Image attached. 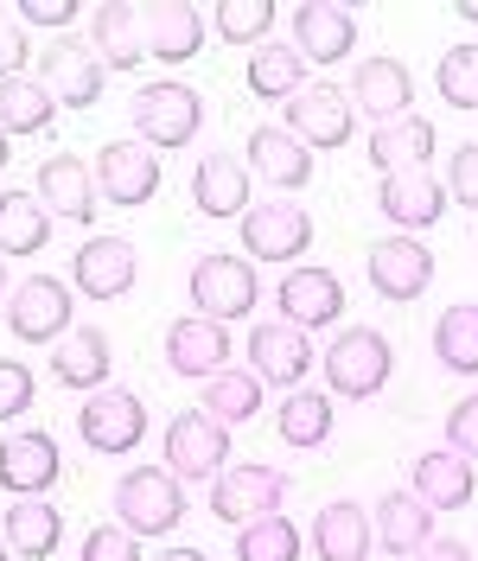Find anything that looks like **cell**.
Masks as SVG:
<instances>
[{
  "label": "cell",
  "mask_w": 478,
  "mask_h": 561,
  "mask_svg": "<svg viewBox=\"0 0 478 561\" xmlns=\"http://www.w3.org/2000/svg\"><path fill=\"white\" fill-rule=\"evenodd\" d=\"M326 389L344 396V402H371L376 389L389 383V370H396V351L389 339L376 332V325H344L339 339L326 345Z\"/></svg>",
  "instance_id": "obj_1"
},
{
  "label": "cell",
  "mask_w": 478,
  "mask_h": 561,
  "mask_svg": "<svg viewBox=\"0 0 478 561\" xmlns=\"http://www.w3.org/2000/svg\"><path fill=\"white\" fill-rule=\"evenodd\" d=\"M115 517L128 536H172L185 524V479H172L167 466H128L115 485Z\"/></svg>",
  "instance_id": "obj_2"
},
{
  "label": "cell",
  "mask_w": 478,
  "mask_h": 561,
  "mask_svg": "<svg viewBox=\"0 0 478 561\" xmlns=\"http://www.w3.org/2000/svg\"><path fill=\"white\" fill-rule=\"evenodd\" d=\"M128 115H135V140H147V147H192L205 135V96L179 77H160V83L135 90Z\"/></svg>",
  "instance_id": "obj_3"
},
{
  "label": "cell",
  "mask_w": 478,
  "mask_h": 561,
  "mask_svg": "<svg viewBox=\"0 0 478 561\" xmlns=\"http://www.w3.org/2000/svg\"><path fill=\"white\" fill-rule=\"evenodd\" d=\"M192 307L217 325H230V319L255 313V300H262V275H255V262H242V255H224V249H210L192 262Z\"/></svg>",
  "instance_id": "obj_4"
},
{
  "label": "cell",
  "mask_w": 478,
  "mask_h": 561,
  "mask_svg": "<svg viewBox=\"0 0 478 561\" xmlns=\"http://www.w3.org/2000/svg\"><path fill=\"white\" fill-rule=\"evenodd\" d=\"M77 434H83V447H90V454H109V459L135 454L140 440H147V402H140L135 389L109 383V389H96V396L83 402Z\"/></svg>",
  "instance_id": "obj_5"
},
{
  "label": "cell",
  "mask_w": 478,
  "mask_h": 561,
  "mask_svg": "<svg viewBox=\"0 0 478 561\" xmlns=\"http://www.w3.org/2000/svg\"><path fill=\"white\" fill-rule=\"evenodd\" d=\"M294 491V479L281 472V466H224L217 479H210V511L224 517V524H255V517H274L281 511V497Z\"/></svg>",
  "instance_id": "obj_6"
},
{
  "label": "cell",
  "mask_w": 478,
  "mask_h": 561,
  "mask_svg": "<svg viewBox=\"0 0 478 561\" xmlns=\"http://www.w3.org/2000/svg\"><path fill=\"white\" fill-rule=\"evenodd\" d=\"M7 332L20 345H58L70 332V287L58 275H26L7 294Z\"/></svg>",
  "instance_id": "obj_7"
},
{
  "label": "cell",
  "mask_w": 478,
  "mask_h": 561,
  "mask_svg": "<svg viewBox=\"0 0 478 561\" xmlns=\"http://www.w3.org/2000/svg\"><path fill=\"white\" fill-rule=\"evenodd\" d=\"M242 249L255 262H300L312 249V217L294 198H262V205L242 210Z\"/></svg>",
  "instance_id": "obj_8"
},
{
  "label": "cell",
  "mask_w": 478,
  "mask_h": 561,
  "mask_svg": "<svg viewBox=\"0 0 478 561\" xmlns=\"http://www.w3.org/2000/svg\"><path fill=\"white\" fill-rule=\"evenodd\" d=\"M230 466V427L205 409L192 415H172L167 427V472L172 479H217Z\"/></svg>",
  "instance_id": "obj_9"
},
{
  "label": "cell",
  "mask_w": 478,
  "mask_h": 561,
  "mask_svg": "<svg viewBox=\"0 0 478 561\" xmlns=\"http://www.w3.org/2000/svg\"><path fill=\"white\" fill-rule=\"evenodd\" d=\"M249 364H255V377L262 389H300L307 383V370L319 364V351H312V332L300 325H287V319H262L255 332H249Z\"/></svg>",
  "instance_id": "obj_10"
},
{
  "label": "cell",
  "mask_w": 478,
  "mask_h": 561,
  "mask_svg": "<svg viewBox=\"0 0 478 561\" xmlns=\"http://www.w3.org/2000/svg\"><path fill=\"white\" fill-rule=\"evenodd\" d=\"M167 370L172 377H192V383H210L230 370V325H217L205 313H185L167 325Z\"/></svg>",
  "instance_id": "obj_11"
},
{
  "label": "cell",
  "mask_w": 478,
  "mask_h": 561,
  "mask_svg": "<svg viewBox=\"0 0 478 561\" xmlns=\"http://www.w3.org/2000/svg\"><path fill=\"white\" fill-rule=\"evenodd\" d=\"M281 128L300 147H344L351 128H357V108H351V96L339 83H307L300 96H287V122Z\"/></svg>",
  "instance_id": "obj_12"
},
{
  "label": "cell",
  "mask_w": 478,
  "mask_h": 561,
  "mask_svg": "<svg viewBox=\"0 0 478 561\" xmlns=\"http://www.w3.org/2000/svg\"><path fill=\"white\" fill-rule=\"evenodd\" d=\"M58 479H65V459H58V440L45 427L0 434V485L13 497H45Z\"/></svg>",
  "instance_id": "obj_13"
},
{
  "label": "cell",
  "mask_w": 478,
  "mask_h": 561,
  "mask_svg": "<svg viewBox=\"0 0 478 561\" xmlns=\"http://www.w3.org/2000/svg\"><path fill=\"white\" fill-rule=\"evenodd\" d=\"M103 58L83 45V38H58L45 58H38V83L52 90L58 108H96L103 103Z\"/></svg>",
  "instance_id": "obj_14"
},
{
  "label": "cell",
  "mask_w": 478,
  "mask_h": 561,
  "mask_svg": "<svg viewBox=\"0 0 478 561\" xmlns=\"http://www.w3.org/2000/svg\"><path fill=\"white\" fill-rule=\"evenodd\" d=\"M344 96H351V108H364L376 128H389V122L414 115V70L402 58H357Z\"/></svg>",
  "instance_id": "obj_15"
},
{
  "label": "cell",
  "mask_w": 478,
  "mask_h": 561,
  "mask_svg": "<svg viewBox=\"0 0 478 561\" xmlns=\"http://www.w3.org/2000/svg\"><path fill=\"white\" fill-rule=\"evenodd\" d=\"M90 173H96V192H103L109 205H122V210L147 205V198L160 192V160H153L147 140H109Z\"/></svg>",
  "instance_id": "obj_16"
},
{
  "label": "cell",
  "mask_w": 478,
  "mask_h": 561,
  "mask_svg": "<svg viewBox=\"0 0 478 561\" xmlns=\"http://www.w3.org/2000/svg\"><path fill=\"white\" fill-rule=\"evenodd\" d=\"M140 275V255L128 237H90V243L70 255V287L83 300H122Z\"/></svg>",
  "instance_id": "obj_17"
},
{
  "label": "cell",
  "mask_w": 478,
  "mask_h": 561,
  "mask_svg": "<svg viewBox=\"0 0 478 561\" xmlns=\"http://www.w3.org/2000/svg\"><path fill=\"white\" fill-rule=\"evenodd\" d=\"M364 275H371V287L383 300L409 307V300H421L434 287V255H428V243H414V237H383L371 249V262H364Z\"/></svg>",
  "instance_id": "obj_18"
},
{
  "label": "cell",
  "mask_w": 478,
  "mask_h": 561,
  "mask_svg": "<svg viewBox=\"0 0 478 561\" xmlns=\"http://www.w3.org/2000/svg\"><path fill=\"white\" fill-rule=\"evenodd\" d=\"M281 319L287 325H300V332H319V325H332L344 313V280L332 268H319V262H294L287 275H281Z\"/></svg>",
  "instance_id": "obj_19"
},
{
  "label": "cell",
  "mask_w": 478,
  "mask_h": 561,
  "mask_svg": "<svg viewBox=\"0 0 478 561\" xmlns=\"http://www.w3.org/2000/svg\"><path fill=\"white\" fill-rule=\"evenodd\" d=\"M242 160H249V173L262 179L274 198H287V192L312 185V147H300V140L287 135V128H274V122H262V128L249 135Z\"/></svg>",
  "instance_id": "obj_20"
},
{
  "label": "cell",
  "mask_w": 478,
  "mask_h": 561,
  "mask_svg": "<svg viewBox=\"0 0 478 561\" xmlns=\"http://www.w3.org/2000/svg\"><path fill=\"white\" fill-rule=\"evenodd\" d=\"M409 491L428 511H466L478 497V466L459 459L453 447H428V454L409 466Z\"/></svg>",
  "instance_id": "obj_21"
},
{
  "label": "cell",
  "mask_w": 478,
  "mask_h": 561,
  "mask_svg": "<svg viewBox=\"0 0 478 561\" xmlns=\"http://www.w3.org/2000/svg\"><path fill=\"white\" fill-rule=\"evenodd\" d=\"M376 210L396 224V237L409 230H434L446 217V185L434 173H389L376 185Z\"/></svg>",
  "instance_id": "obj_22"
},
{
  "label": "cell",
  "mask_w": 478,
  "mask_h": 561,
  "mask_svg": "<svg viewBox=\"0 0 478 561\" xmlns=\"http://www.w3.org/2000/svg\"><path fill=\"white\" fill-rule=\"evenodd\" d=\"M351 45H357V13L351 7H332V0L294 7V51L307 65H339V58H351Z\"/></svg>",
  "instance_id": "obj_23"
},
{
  "label": "cell",
  "mask_w": 478,
  "mask_h": 561,
  "mask_svg": "<svg viewBox=\"0 0 478 561\" xmlns=\"http://www.w3.org/2000/svg\"><path fill=\"white\" fill-rule=\"evenodd\" d=\"M109 370H115V345H109L103 325H70L52 351V377L65 389H83V396L109 389Z\"/></svg>",
  "instance_id": "obj_24"
},
{
  "label": "cell",
  "mask_w": 478,
  "mask_h": 561,
  "mask_svg": "<svg viewBox=\"0 0 478 561\" xmlns=\"http://www.w3.org/2000/svg\"><path fill=\"white\" fill-rule=\"evenodd\" d=\"M38 205L52 210V217H65V224H90L96 205H103V192H96V173L83 167V160H70V153H52L45 167H38Z\"/></svg>",
  "instance_id": "obj_25"
},
{
  "label": "cell",
  "mask_w": 478,
  "mask_h": 561,
  "mask_svg": "<svg viewBox=\"0 0 478 561\" xmlns=\"http://www.w3.org/2000/svg\"><path fill=\"white\" fill-rule=\"evenodd\" d=\"M192 205H198V217H237L249 210V160H237V153H205L198 167H192Z\"/></svg>",
  "instance_id": "obj_26"
},
{
  "label": "cell",
  "mask_w": 478,
  "mask_h": 561,
  "mask_svg": "<svg viewBox=\"0 0 478 561\" xmlns=\"http://www.w3.org/2000/svg\"><path fill=\"white\" fill-rule=\"evenodd\" d=\"M0 542L20 561H52L58 542H65V511L45 504V497H13V504L0 511Z\"/></svg>",
  "instance_id": "obj_27"
},
{
  "label": "cell",
  "mask_w": 478,
  "mask_h": 561,
  "mask_svg": "<svg viewBox=\"0 0 478 561\" xmlns=\"http://www.w3.org/2000/svg\"><path fill=\"white\" fill-rule=\"evenodd\" d=\"M434 122L428 115H402V122H389V128H371V167L383 179L389 173H428V160H434Z\"/></svg>",
  "instance_id": "obj_28"
},
{
  "label": "cell",
  "mask_w": 478,
  "mask_h": 561,
  "mask_svg": "<svg viewBox=\"0 0 478 561\" xmlns=\"http://www.w3.org/2000/svg\"><path fill=\"white\" fill-rule=\"evenodd\" d=\"M376 542V524L364 504H351V497H332L319 517H312V549L319 561H364Z\"/></svg>",
  "instance_id": "obj_29"
},
{
  "label": "cell",
  "mask_w": 478,
  "mask_h": 561,
  "mask_svg": "<svg viewBox=\"0 0 478 561\" xmlns=\"http://www.w3.org/2000/svg\"><path fill=\"white\" fill-rule=\"evenodd\" d=\"M90 51L115 70L147 65V20H140V7H122V0L96 7L90 13Z\"/></svg>",
  "instance_id": "obj_30"
},
{
  "label": "cell",
  "mask_w": 478,
  "mask_h": 561,
  "mask_svg": "<svg viewBox=\"0 0 478 561\" xmlns=\"http://www.w3.org/2000/svg\"><path fill=\"white\" fill-rule=\"evenodd\" d=\"M376 542L402 561L421 556V549L434 542V511H428L414 491H383V497H376Z\"/></svg>",
  "instance_id": "obj_31"
},
{
  "label": "cell",
  "mask_w": 478,
  "mask_h": 561,
  "mask_svg": "<svg viewBox=\"0 0 478 561\" xmlns=\"http://www.w3.org/2000/svg\"><path fill=\"white\" fill-rule=\"evenodd\" d=\"M140 20H147V58H167V65H185V58H198V45H205V13L198 7H140Z\"/></svg>",
  "instance_id": "obj_32"
},
{
  "label": "cell",
  "mask_w": 478,
  "mask_h": 561,
  "mask_svg": "<svg viewBox=\"0 0 478 561\" xmlns=\"http://www.w3.org/2000/svg\"><path fill=\"white\" fill-rule=\"evenodd\" d=\"M274 434L294 447V454H312L332 440V402L326 389H287V402L274 409Z\"/></svg>",
  "instance_id": "obj_33"
},
{
  "label": "cell",
  "mask_w": 478,
  "mask_h": 561,
  "mask_svg": "<svg viewBox=\"0 0 478 561\" xmlns=\"http://www.w3.org/2000/svg\"><path fill=\"white\" fill-rule=\"evenodd\" d=\"M249 90H255L262 103L300 96V90H307V58H300L294 45H281V38L255 45V51H249Z\"/></svg>",
  "instance_id": "obj_34"
},
{
  "label": "cell",
  "mask_w": 478,
  "mask_h": 561,
  "mask_svg": "<svg viewBox=\"0 0 478 561\" xmlns=\"http://www.w3.org/2000/svg\"><path fill=\"white\" fill-rule=\"evenodd\" d=\"M52 243V210L38 192H0V255H38Z\"/></svg>",
  "instance_id": "obj_35"
},
{
  "label": "cell",
  "mask_w": 478,
  "mask_h": 561,
  "mask_svg": "<svg viewBox=\"0 0 478 561\" xmlns=\"http://www.w3.org/2000/svg\"><path fill=\"white\" fill-rule=\"evenodd\" d=\"M52 115H58V103H52V90L38 83V77H7L0 83V135H45L52 128Z\"/></svg>",
  "instance_id": "obj_36"
},
{
  "label": "cell",
  "mask_w": 478,
  "mask_h": 561,
  "mask_svg": "<svg viewBox=\"0 0 478 561\" xmlns=\"http://www.w3.org/2000/svg\"><path fill=\"white\" fill-rule=\"evenodd\" d=\"M434 357L453 377H478V307L473 300H459V307H446L434 319Z\"/></svg>",
  "instance_id": "obj_37"
},
{
  "label": "cell",
  "mask_w": 478,
  "mask_h": 561,
  "mask_svg": "<svg viewBox=\"0 0 478 561\" xmlns=\"http://www.w3.org/2000/svg\"><path fill=\"white\" fill-rule=\"evenodd\" d=\"M198 409L217 415L224 427L262 415V377H255V370H224V377H210L205 383V402H198Z\"/></svg>",
  "instance_id": "obj_38"
},
{
  "label": "cell",
  "mask_w": 478,
  "mask_h": 561,
  "mask_svg": "<svg viewBox=\"0 0 478 561\" xmlns=\"http://www.w3.org/2000/svg\"><path fill=\"white\" fill-rule=\"evenodd\" d=\"M237 561H300V529L294 517H255L237 529Z\"/></svg>",
  "instance_id": "obj_39"
},
{
  "label": "cell",
  "mask_w": 478,
  "mask_h": 561,
  "mask_svg": "<svg viewBox=\"0 0 478 561\" xmlns=\"http://www.w3.org/2000/svg\"><path fill=\"white\" fill-rule=\"evenodd\" d=\"M210 26H217V38H224V45H269L274 7H269V0H224Z\"/></svg>",
  "instance_id": "obj_40"
},
{
  "label": "cell",
  "mask_w": 478,
  "mask_h": 561,
  "mask_svg": "<svg viewBox=\"0 0 478 561\" xmlns=\"http://www.w3.org/2000/svg\"><path fill=\"white\" fill-rule=\"evenodd\" d=\"M434 90L453 108H478V45H446L441 70H434Z\"/></svg>",
  "instance_id": "obj_41"
},
{
  "label": "cell",
  "mask_w": 478,
  "mask_h": 561,
  "mask_svg": "<svg viewBox=\"0 0 478 561\" xmlns=\"http://www.w3.org/2000/svg\"><path fill=\"white\" fill-rule=\"evenodd\" d=\"M77 561H140V536H128L122 524H96L77 542Z\"/></svg>",
  "instance_id": "obj_42"
},
{
  "label": "cell",
  "mask_w": 478,
  "mask_h": 561,
  "mask_svg": "<svg viewBox=\"0 0 478 561\" xmlns=\"http://www.w3.org/2000/svg\"><path fill=\"white\" fill-rule=\"evenodd\" d=\"M446 198H459L466 210H478V140L453 147V160H446Z\"/></svg>",
  "instance_id": "obj_43"
},
{
  "label": "cell",
  "mask_w": 478,
  "mask_h": 561,
  "mask_svg": "<svg viewBox=\"0 0 478 561\" xmlns=\"http://www.w3.org/2000/svg\"><path fill=\"white\" fill-rule=\"evenodd\" d=\"M446 447L478 466V396H459V402L446 409Z\"/></svg>",
  "instance_id": "obj_44"
},
{
  "label": "cell",
  "mask_w": 478,
  "mask_h": 561,
  "mask_svg": "<svg viewBox=\"0 0 478 561\" xmlns=\"http://www.w3.org/2000/svg\"><path fill=\"white\" fill-rule=\"evenodd\" d=\"M33 370L26 364H0V421H13V415H26L33 409Z\"/></svg>",
  "instance_id": "obj_45"
},
{
  "label": "cell",
  "mask_w": 478,
  "mask_h": 561,
  "mask_svg": "<svg viewBox=\"0 0 478 561\" xmlns=\"http://www.w3.org/2000/svg\"><path fill=\"white\" fill-rule=\"evenodd\" d=\"M26 58H33L26 26H20V20H0V83H7V77H26Z\"/></svg>",
  "instance_id": "obj_46"
},
{
  "label": "cell",
  "mask_w": 478,
  "mask_h": 561,
  "mask_svg": "<svg viewBox=\"0 0 478 561\" xmlns=\"http://www.w3.org/2000/svg\"><path fill=\"white\" fill-rule=\"evenodd\" d=\"M70 0H20V26H70Z\"/></svg>",
  "instance_id": "obj_47"
},
{
  "label": "cell",
  "mask_w": 478,
  "mask_h": 561,
  "mask_svg": "<svg viewBox=\"0 0 478 561\" xmlns=\"http://www.w3.org/2000/svg\"><path fill=\"white\" fill-rule=\"evenodd\" d=\"M409 561H473V549H466L459 536H434V542H428L421 556H409Z\"/></svg>",
  "instance_id": "obj_48"
},
{
  "label": "cell",
  "mask_w": 478,
  "mask_h": 561,
  "mask_svg": "<svg viewBox=\"0 0 478 561\" xmlns=\"http://www.w3.org/2000/svg\"><path fill=\"white\" fill-rule=\"evenodd\" d=\"M153 561H210V556H205V549H160Z\"/></svg>",
  "instance_id": "obj_49"
},
{
  "label": "cell",
  "mask_w": 478,
  "mask_h": 561,
  "mask_svg": "<svg viewBox=\"0 0 478 561\" xmlns=\"http://www.w3.org/2000/svg\"><path fill=\"white\" fill-rule=\"evenodd\" d=\"M453 13H459V20H466V26H478V0H459V7H453Z\"/></svg>",
  "instance_id": "obj_50"
},
{
  "label": "cell",
  "mask_w": 478,
  "mask_h": 561,
  "mask_svg": "<svg viewBox=\"0 0 478 561\" xmlns=\"http://www.w3.org/2000/svg\"><path fill=\"white\" fill-rule=\"evenodd\" d=\"M7 294H13V287H7V262H0V300H7Z\"/></svg>",
  "instance_id": "obj_51"
},
{
  "label": "cell",
  "mask_w": 478,
  "mask_h": 561,
  "mask_svg": "<svg viewBox=\"0 0 478 561\" xmlns=\"http://www.w3.org/2000/svg\"><path fill=\"white\" fill-rule=\"evenodd\" d=\"M0 167H7V135H0Z\"/></svg>",
  "instance_id": "obj_52"
},
{
  "label": "cell",
  "mask_w": 478,
  "mask_h": 561,
  "mask_svg": "<svg viewBox=\"0 0 478 561\" xmlns=\"http://www.w3.org/2000/svg\"><path fill=\"white\" fill-rule=\"evenodd\" d=\"M7 556H13V549H7V542H0V561H7Z\"/></svg>",
  "instance_id": "obj_53"
}]
</instances>
